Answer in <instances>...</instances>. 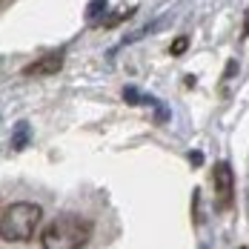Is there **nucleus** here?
I'll use <instances>...</instances> for the list:
<instances>
[{
    "instance_id": "13",
    "label": "nucleus",
    "mask_w": 249,
    "mask_h": 249,
    "mask_svg": "<svg viewBox=\"0 0 249 249\" xmlns=\"http://www.w3.org/2000/svg\"><path fill=\"white\" fill-rule=\"evenodd\" d=\"M241 249H249V247H241Z\"/></svg>"
},
{
    "instance_id": "12",
    "label": "nucleus",
    "mask_w": 249,
    "mask_h": 249,
    "mask_svg": "<svg viewBox=\"0 0 249 249\" xmlns=\"http://www.w3.org/2000/svg\"><path fill=\"white\" fill-rule=\"evenodd\" d=\"M247 35H249V12L244 15V29H241V40H247Z\"/></svg>"
},
{
    "instance_id": "11",
    "label": "nucleus",
    "mask_w": 249,
    "mask_h": 249,
    "mask_svg": "<svg viewBox=\"0 0 249 249\" xmlns=\"http://www.w3.org/2000/svg\"><path fill=\"white\" fill-rule=\"evenodd\" d=\"M189 163H192V166H200V163H203V155H200V152H189Z\"/></svg>"
},
{
    "instance_id": "7",
    "label": "nucleus",
    "mask_w": 249,
    "mask_h": 249,
    "mask_svg": "<svg viewBox=\"0 0 249 249\" xmlns=\"http://www.w3.org/2000/svg\"><path fill=\"white\" fill-rule=\"evenodd\" d=\"M124 100H126V103H155L152 98H146V95H141V92H135V86H126Z\"/></svg>"
},
{
    "instance_id": "5",
    "label": "nucleus",
    "mask_w": 249,
    "mask_h": 249,
    "mask_svg": "<svg viewBox=\"0 0 249 249\" xmlns=\"http://www.w3.org/2000/svg\"><path fill=\"white\" fill-rule=\"evenodd\" d=\"M29 124H20L18 129H15V138H12V149L15 152H20V149H26L29 146Z\"/></svg>"
},
{
    "instance_id": "6",
    "label": "nucleus",
    "mask_w": 249,
    "mask_h": 249,
    "mask_svg": "<svg viewBox=\"0 0 249 249\" xmlns=\"http://www.w3.org/2000/svg\"><path fill=\"white\" fill-rule=\"evenodd\" d=\"M106 6H109V0H92L89 6H86V20L92 23V20H100V15L106 12Z\"/></svg>"
},
{
    "instance_id": "9",
    "label": "nucleus",
    "mask_w": 249,
    "mask_h": 249,
    "mask_svg": "<svg viewBox=\"0 0 249 249\" xmlns=\"http://www.w3.org/2000/svg\"><path fill=\"white\" fill-rule=\"evenodd\" d=\"M238 75V63H235V60H229V63H226V72H224V80L226 77H235Z\"/></svg>"
},
{
    "instance_id": "8",
    "label": "nucleus",
    "mask_w": 249,
    "mask_h": 249,
    "mask_svg": "<svg viewBox=\"0 0 249 249\" xmlns=\"http://www.w3.org/2000/svg\"><path fill=\"white\" fill-rule=\"evenodd\" d=\"M186 49H189V37H186V35H180V37H175V40H172L169 54H172V57H178L180 52H186Z\"/></svg>"
},
{
    "instance_id": "1",
    "label": "nucleus",
    "mask_w": 249,
    "mask_h": 249,
    "mask_svg": "<svg viewBox=\"0 0 249 249\" xmlns=\"http://www.w3.org/2000/svg\"><path fill=\"white\" fill-rule=\"evenodd\" d=\"M40 221H43L40 203L18 200V203L6 206V212L0 215V238L6 244H26V241L35 238Z\"/></svg>"
},
{
    "instance_id": "4",
    "label": "nucleus",
    "mask_w": 249,
    "mask_h": 249,
    "mask_svg": "<svg viewBox=\"0 0 249 249\" xmlns=\"http://www.w3.org/2000/svg\"><path fill=\"white\" fill-rule=\"evenodd\" d=\"M63 60H66V52L54 49V52H49V54H43L40 60H35L32 66H26L23 75H29V77H35V75H54V72H60Z\"/></svg>"
},
{
    "instance_id": "2",
    "label": "nucleus",
    "mask_w": 249,
    "mask_h": 249,
    "mask_svg": "<svg viewBox=\"0 0 249 249\" xmlns=\"http://www.w3.org/2000/svg\"><path fill=\"white\" fill-rule=\"evenodd\" d=\"M92 238V224L80 215H57L43 238H40V247L43 249H83Z\"/></svg>"
},
{
    "instance_id": "10",
    "label": "nucleus",
    "mask_w": 249,
    "mask_h": 249,
    "mask_svg": "<svg viewBox=\"0 0 249 249\" xmlns=\"http://www.w3.org/2000/svg\"><path fill=\"white\" fill-rule=\"evenodd\" d=\"M158 121H160V124H166V121H169V109H166V106H160V103H158Z\"/></svg>"
},
{
    "instance_id": "3",
    "label": "nucleus",
    "mask_w": 249,
    "mask_h": 249,
    "mask_svg": "<svg viewBox=\"0 0 249 249\" xmlns=\"http://www.w3.org/2000/svg\"><path fill=\"white\" fill-rule=\"evenodd\" d=\"M212 186H215V206L221 212L229 209L235 200V175H232V166L226 160H218L212 166Z\"/></svg>"
}]
</instances>
